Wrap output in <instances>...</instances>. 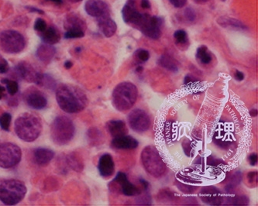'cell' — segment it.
I'll use <instances>...</instances> for the list:
<instances>
[{
    "instance_id": "obj_1",
    "label": "cell",
    "mask_w": 258,
    "mask_h": 206,
    "mask_svg": "<svg viewBox=\"0 0 258 206\" xmlns=\"http://www.w3.org/2000/svg\"><path fill=\"white\" fill-rule=\"evenodd\" d=\"M57 104L68 113H77L87 106L88 99L80 88L72 85H60L56 90Z\"/></svg>"
},
{
    "instance_id": "obj_2",
    "label": "cell",
    "mask_w": 258,
    "mask_h": 206,
    "mask_svg": "<svg viewBox=\"0 0 258 206\" xmlns=\"http://www.w3.org/2000/svg\"><path fill=\"white\" fill-rule=\"evenodd\" d=\"M15 132L17 136L25 142H33L42 132L41 119L34 113H24L15 121Z\"/></svg>"
},
{
    "instance_id": "obj_3",
    "label": "cell",
    "mask_w": 258,
    "mask_h": 206,
    "mask_svg": "<svg viewBox=\"0 0 258 206\" xmlns=\"http://www.w3.org/2000/svg\"><path fill=\"white\" fill-rule=\"evenodd\" d=\"M138 96V88L132 82H121L112 92V103L118 111L125 112L134 106Z\"/></svg>"
},
{
    "instance_id": "obj_4",
    "label": "cell",
    "mask_w": 258,
    "mask_h": 206,
    "mask_svg": "<svg viewBox=\"0 0 258 206\" xmlns=\"http://www.w3.org/2000/svg\"><path fill=\"white\" fill-rule=\"evenodd\" d=\"M27 187L17 179L0 181V201L7 205H14L22 201L27 194Z\"/></svg>"
},
{
    "instance_id": "obj_5",
    "label": "cell",
    "mask_w": 258,
    "mask_h": 206,
    "mask_svg": "<svg viewBox=\"0 0 258 206\" xmlns=\"http://www.w3.org/2000/svg\"><path fill=\"white\" fill-rule=\"evenodd\" d=\"M75 132L74 123L67 116H57L50 127L52 141L59 146H64L69 144L74 138Z\"/></svg>"
},
{
    "instance_id": "obj_6",
    "label": "cell",
    "mask_w": 258,
    "mask_h": 206,
    "mask_svg": "<svg viewBox=\"0 0 258 206\" xmlns=\"http://www.w3.org/2000/svg\"><path fill=\"white\" fill-rule=\"evenodd\" d=\"M141 161L144 169L154 178H161L166 173V164L154 147L148 146L143 150Z\"/></svg>"
},
{
    "instance_id": "obj_7",
    "label": "cell",
    "mask_w": 258,
    "mask_h": 206,
    "mask_svg": "<svg viewBox=\"0 0 258 206\" xmlns=\"http://www.w3.org/2000/svg\"><path fill=\"white\" fill-rule=\"evenodd\" d=\"M26 46L24 36L17 30H7L0 33V48L7 54H18Z\"/></svg>"
},
{
    "instance_id": "obj_8",
    "label": "cell",
    "mask_w": 258,
    "mask_h": 206,
    "mask_svg": "<svg viewBox=\"0 0 258 206\" xmlns=\"http://www.w3.org/2000/svg\"><path fill=\"white\" fill-rule=\"evenodd\" d=\"M22 158V151L17 144L4 143L0 144V167L11 168L17 166Z\"/></svg>"
},
{
    "instance_id": "obj_9",
    "label": "cell",
    "mask_w": 258,
    "mask_h": 206,
    "mask_svg": "<svg viewBox=\"0 0 258 206\" xmlns=\"http://www.w3.org/2000/svg\"><path fill=\"white\" fill-rule=\"evenodd\" d=\"M163 23L164 20L161 17H151L148 14H143L142 19L137 28L139 29L148 38L158 40L161 36Z\"/></svg>"
},
{
    "instance_id": "obj_10",
    "label": "cell",
    "mask_w": 258,
    "mask_h": 206,
    "mask_svg": "<svg viewBox=\"0 0 258 206\" xmlns=\"http://www.w3.org/2000/svg\"><path fill=\"white\" fill-rule=\"evenodd\" d=\"M128 122L133 130L140 133L146 132L151 126L149 115L141 109H135L130 112Z\"/></svg>"
},
{
    "instance_id": "obj_11",
    "label": "cell",
    "mask_w": 258,
    "mask_h": 206,
    "mask_svg": "<svg viewBox=\"0 0 258 206\" xmlns=\"http://www.w3.org/2000/svg\"><path fill=\"white\" fill-rule=\"evenodd\" d=\"M24 99L27 106L34 109H43L47 106V98L42 92L34 87L29 88L25 91Z\"/></svg>"
},
{
    "instance_id": "obj_12",
    "label": "cell",
    "mask_w": 258,
    "mask_h": 206,
    "mask_svg": "<svg viewBox=\"0 0 258 206\" xmlns=\"http://www.w3.org/2000/svg\"><path fill=\"white\" fill-rule=\"evenodd\" d=\"M85 10L88 15L96 19L109 17L110 13L109 5L105 0H87Z\"/></svg>"
},
{
    "instance_id": "obj_13",
    "label": "cell",
    "mask_w": 258,
    "mask_h": 206,
    "mask_svg": "<svg viewBox=\"0 0 258 206\" xmlns=\"http://www.w3.org/2000/svg\"><path fill=\"white\" fill-rule=\"evenodd\" d=\"M14 73L17 77H18V79H24L27 82H34L36 84H37L41 75V73L37 72L33 66L25 61L19 63L14 67Z\"/></svg>"
},
{
    "instance_id": "obj_14",
    "label": "cell",
    "mask_w": 258,
    "mask_h": 206,
    "mask_svg": "<svg viewBox=\"0 0 258 206\" xmlns=\"http://www.w3.org/2000/svg\"><path fill=\"white\" fill-rule=\"evenodd\" d=\"M122 15L123 21L126 24H132V25L138 27V24L141 22L143 14L137 10L134 1L131 0L123 7L122 10Z\"/></svg>"
},
{
    "instance_id": "obj_15",
    "label": "cell",
    "mask_w": 258,
    "mask_h": 206,
    "mask_svg": "<svg viewBox=\"0 0 258 206\" xmlns=\"http://www.w3.org/2000/svg\"><path fill=\"white\" fill-rule=\"evenodd\" d=\"M115 182L117 183L121 186L122 194L126 196H139L141 194V190L136 185L130 182L127 177L124 173L119 172L114 179Z\"/></svg>"
},
{
    "instance_id": "obj_16",
    "label": "cell",
    "mask_w": 258,
    "mask_h": 206,
    "mask_svg": "<svg viewBox=\"0 0 258 206\" xmlns=\"http://www.w3.org/2000/svg\"><path fill=\"white\" fill-rule=\"evenodd\" d=\"M200 198L204 202L213 205L223 204V196L220 190L213 186L205 187L200 191Z\"/></svg>"
},
{
    "instance_id": "obj_17",
    "label": "cell",
    "mask_w": 258,
    "mask_h": 206,
    "mask_svg": "<svg viewBox=\"0 0 258 206\" xmlns=\"http://www.w3.org/2000/svg\"><path fill=\"white\" fill-rule=\"evenodd\" d=\"M98 170L102 178H109L114 174L115 164L110 154H105L99 158Z\"/></svg>"
},
{
    "instance_id": "obj_18",
    "label": "cell",
    "mask_w": 258,
    "mask_h": 206,
    "mask_svg": "<svg viewBox=\"0 0 258 206\" xmlns=\"http://www.w3.org/2000/svg\"><path fill=\"white\" fill-rule=\"evenodd\" d=\"M111 145L115 149L134 150L138 148L139 143L133 136L123 135L113 138L111 142Z\"/></svg>"
},
{
    "instance_id": "obj_19",
    "label": "cell",
    "mask_w": 258,
    "mask_h": 206,
    "mask_svg": "<svg viewBox=\"0 0 258 206\" xmlns=\"http://www.w3.org/2000/svg\"><path fill=\"white\" fill-rule=\"evenodd\" d=\"M99 30L105 37H111L116 34L117 26L116 22L110 17H105L97 19Z\"/></svg>"
},
{
    "instance_id": "obj_20",
    "label": "cell",
    "mask_w": 258,
    "mask_h": 206,
    "mask_svg": "<svg viewBox=\"0 0 258 206\" xmlns=\"http://www.w3.org/2000/svg\"><path fill=\"white\" fill-rule=\"evenodd\" d=\"M54 157V151L47 148H37L34 151V161L39 166H47Z\"/></svg>"
},
{
    "instance_id": "obj_21",
    "label": "cell",
    "mask_w": 258,
    "mask_h": 206,
    "mask_svg": "<svg viewBox=\"0 0 258 206\" xmlns=\"http://www.w3.org/2000/svg\"><path fill=\"white\" fill-rule=\"evenodd\" d=\"M108 132L112 138L127 134L128 129L126 123L122 120H110L106 123Z\"/></svg>"
},
{
    "instance_id": "obj_22",
    "label": "cell",
    "mask_w": 258,
    "mask_h": 206,
    "mask_svg": "<svg viewBox=\"0 0 258 206\" xmlns=\"http://www.w3.org/2000/svg\"><path fill=\"white\" fill-rule=\"evenodd\" d=\"M56 50L52 45L50 44H41L37 48L36 55L39 60L45 64H48L50 60H52L54 56L55 55Z\"/></svg>"
},
{
    "instance_id": "obj_23",
    "label": "cell",
    "mask_w": 258,
    "mask_h": 206,
    "mask_svg": "<svg viewBox=\"0 0 258 206\" xmlns=\"http://www.w3.org/2000/svg\"><path fill=\"white\" fill-rule=\"evenodd\" d=\"M40 37L44 44L54 45L60 41V35L58 30L54 27L46 29L43 32L40 33Z\"/></svg>"
},
{
    "instance_id": "obj_24",
    "label": "cell",
    "mask_w": 258,
    "mask_h": 206,
    "mask_svg": "<svg viewBox=\"0 0 258 206\" xmlns=\"http://www.w3.org/2000/svg\"><path fill=\"white\" fill-rule=\"evenodd\" d=\"M174 41L178 48L184 50L188 49L189 42H188V34L184 30H178L174 34Z\"/></svg>"
},
{
    "instance_id": "obj_25",
    "label": "cell",
    "mask_w": 258,
    "mask_h": 206,
    "mask_svg": "<svg viewBox=\"0 0 258 206\" xmlns=\"http://www.w3.org/2000/svg\"><path fill=\"white\" fill-rule=\"evenodd\" d=\"M66 161H67L69 166H70L74 171H82L84 168V164H83L82 158L79 156V154H76V153L69 154L66 158Z\"/></svg>"
},
{
    "instance_id": "obj_26",
    "label": "cell",
    "mask_w": 258,
    "mask_h": 206,
    "mask_svg": "<svg viewBox=\"0 0 258 206\" xmlns=\"http://www.w3.org/2000/svg\"><path fill=\"white\" fill-rule=\"evenodd\" d=\"M196 58L201 64H208L213 60L211 54L209 51L208 48L206 46H201L197 49L196 52Z\"/></svg>"
},
{
    "instance_id": "obj_27",
    "label": "cell",
    "mask_w": 258,
    "mask_h": 206,
    "mask_svg": "<svg viewBox=\"0 0 258 206\" xmlns=\"http://www.w3.org/2000/svg\"><path fill=\"white\" fill-rule=\"evenodd\" d=\"M217 22L223 27H231L236 29H243V30L246 28L240 21L234 18H230V17H220L217 20Z\"/></svg>"
},
{
    "instance_id": "obj_28",
    "label": "cell",
    "mask_w": 258,
    "mask_h": 206,
    "mask_svg": "<svg viewBox=\"0 0 258 206\" xmlns=\"http://www.w3.org/2000/svg\"><path fill=\"white\" fill-rule=\"evenodd\" d=\"M158 64L170 72H177L178 71L176 63L174 62V60L168 55L161 56L158 60Z\"/></svg>"
},
{
    "instance_id": "obj_29",
    "label": "cell",
    "mask_w": 258,
    "mask_h": 206,
    "mask_svg": "<svg viewBox=\"0 0 258 206\" xmlns=\"http://www.w3.org/2000/svg\"><path fill=\"white\" fill-rule=\"evenodd\" d=\"M249 198L246 196L223 197V204H231V205H246L248 204Z\"/></svg>"
},
{
    "instance_id": "obj_30",
    "label": "cell",
    "mask_w": 258,
    "mask_h": 206,
    "mask_svg": "<svg viewBox=\"0 0 258 206\" xmlns=\"http://www.w3.org/2000/svg\"><path fill=\"white\" fill-rule=\"evenodd\" d=\"M85 36V27H72L66 29V39L82 38Z\"/></svg>"
},
{
    "instance_id": "obj_31",
    "label": "cell",
    "mask_w": 258,
    "mask_h": 206,
    "mask_svg": "<svg viewBox=\"0 0 258 206\" xmlns=\"http://www.w3.org/2000/svg\"><path fill=\"white\" fill-rule=\"evenodd\" d=\"M37 85L47 89H54L57 84L51 76L47 74H41Z\"/></svg>"
},
{
    "instance_id": "obj_32",
    "label": "cell",
    "mask_w": 258,
    "mask_h": 206,
    "mask_svg": "<svg viewBox=\"0 0 258 206\" xmlns=\"http://www.w3.org/2000/svg\"><path fill=\"white\" fill-rule=\"evenodd\" d=\"M2 83L7 85V92L11 96H15L19 90V85L16 81L10 80V79H3Z\"/></svg>"
},
{
    "instance_id": "obj_33",
    "label": "cell",
    "mask_w": 258,
    "mask_h": 206,
    "mask_svg": "<svg viewBox=\"0 0 258 206\" xmlns=\"http://www.w3.org/2000/svg\"><path fill=\"white\" fill-rule=\"evenodd\" d=\"M11 120H12V116L9 112H5L0 116V126L5 131L10 130Z\"/></svg>"
},
{
    "instance_id": "obj_34",
    "label": "cell",
    "mask_w": 258,
    "mask_h": 206,
    "mask_svg": "<svg viewBox=\"0 0 258 206\" xmlns=\"http://www.w3.org/2000/svg\"><path fill=\"white\" fill-rule=\"evenodd\" d=\"M134 56L136 57L137 60H139L141 62H146L149 60L150 53L145 49H138V50H136Z\"/></svg>"
},
{
    "instance_id": "obj_35",
    "label": "cell",
    "mask_w": 258,
    "mask_h": 206,
    "mask_svg": "<svg viewBox=\"0 0 258 206\" xmlns=\"http://www.w3.org/2000/svg\"><path fill=\"white\" fill-rule=\"evenodd\" d=\"M47 29V23L41 18H37L34 23V30L37 32L41 33Z\"/></svg>"
},
{
    "instance_id": "obj_36",
    "label": "cell",
    "mask_w": 258,
    "mask_h": 206,
    "mask_svg": "<svg viewBox=\"0 0 258 206\" xmlns=\"http://www.w3.org/2000/svg\"><path fill=\"white\" fill-rule=\"evenodd\" d=\"M177 185H178V188H179L181 191H182L183 192L187 193V194H191V193L194 192L195 190H196V188H194V187L189 186V185H187V184H181V183H179Z\"/></svg>"
},
{
    "instance_id": "obj_37",
    "label": "cell",
    "mask_w": 258,
    "mask_h": 206,
    "mask_svg": "<svg viewBox=\"0 0 258 206\" xmlns=\"http://www.w3.org/2000/svg\"><path fill=\"white\" fill-rule=\"evenodd\" d=\"M9 64L6 59L1 57L0 58V74H5L9 71Z\"/></svg>"
},
{
    "instance_id": "obj_38",
    "label": "cell",
    "mask_w": 258,
    "mask_h": 206,
    "mask_svg": "<svg viewBox=\"0 0 258 206\" xmlns=\"http://www.w3.org/2000/svg\"><path fill=\"white\" fill-rule=\"evenodd\" d=\"M184 17L186 18V20H188V21H194L196 20V14H195L194 10L191 8H188L186 10H185V13H184Z\"/></svg>"
},
{
    "instance_id": "obj_39",
    "label": "cell",
    "mask_w": 258,
    "mask_h": 206,
    "mask_svg": "<svg viewBox=\"0 0 258 206\" xmlns=\"http://www.w3.org/2000/svg\"><path fill=\"white\" fill-rule=\"evenodd\" d=\"M151 196H150L148 194H144L143 196H140L139 198L137 199V201H138H138H141V203H139V204H151Z\"/></svg>"
},
{
    "instance_id": "obj_40",
    "label": "cell",
    "mask_w": 258,
    "mask_h": 206,
    "mask_svg": "<svg viewBox=\"0 0 258 206\" xmlns=\"http://www.w3.org/2000/svg\"><path fill=\"white\" fill-rule=\"evenodd\" d=\"M171 5L175 8H181L186 4L187 0H169Z\"/></svg>"
},
{
    "instance_id": "obj_41",
    "label": "cell",
    "mask_w": 258,
    "mask_h": 206,
    "mask_svg": "<svg viewBox=\"0 0 258 206\" xmlns=\"http://www.w3.org/2000/svg\"><path fill=\"white\" fill-rule=\"evenodd\" d=\"M198 82V80L195 79L193 76H190V75L185 76V78H184V84L187 85V86H188V85L190 84H192V83H195V82Z\"/></svg>"
},
{
    "instance_id": "obj_42",
    "label": "cell",
    "mask_w": 258,
    "mask_h": 206,
    "mask_svg": "<svg viewBox=\"0 0 258 206\" xmlns=\"http://www.w3.org/2000/svg\"><path fill=\"white\" fill-rule=\"evenodd\" d=\"M249 162L251 166H255L257 163V155L256 154H251L248 158Z\"/></svg>"
},
{
    "instance_id": "obj_43",
    "label": "cell",
    "mask_w": 258,
    "mask_h": 206,
    "mask_svg": "<svg viewBox=\"0 0 258 206\" xmlns=\"http://www.w3.org/2000/svg\"><path fill=\"white\" fill-rule=\"evenodd\" d=\"M234 77L235 79H236V80L239 81V82H241V81H243V79H244V74H243V72L236 70V72H235Z\"/></svg>"
},
{
    "instance_id": "obj_44",
    "label": "cell",
    "mask_w": 258,
    "mask_h": 206,
    "mask_svg": "<svg viewBox=\"0 0 258 206\" xmlns=\"http://www.w3.org/2000/svg\"><path fill=\"white\" fill-rule=\"evenodd\" d=\"M26 8L30 11V13H36V14H44V11L40 9L36 8L34 7H26Z\"/></svg>"
},
{
    "instance_id": "obj_45",
    "label": "cell",
    "mask_w": 258,
    "mask_h": 206,
    "mask_svg": "<svg viewBox=\"0 0 258 206\" xmlns=\"http://www.w3.org/2000/svg\"><path fill=\"white\" fill-rule=\"evenodd\" d=\"M248 178L249 181L250 183L254 182V181H256V178H257V172H250L248 174Z\"/></svg>"
},
{
    "instance_id": "obj_46",
    "label": "cell",
    "mask_w": 258,
    "mask_h": 206,
    "mask_svg": "<svg viewBox=\"0 0 258 206\" xmlns=\"http://www.w3.org/2000/svg\"><path fill=\"white\" fill-rule=\"evenodd\" d=\"M141 7L143 9L151 8V4H150L149 0H141Z\"/></svg>"
},
{
    "instance_id": "obj_47",
    "label": "cell",
    "mask_w": 258,
    "mask_h": 206,
    "mask_svg": "<svg viewBox=\"0 0 258 206\" xmlns=\"http://www.w3.org/2000/svg\"><path fill=\"white\" fill-rule=\"evenodd\" d=\"M64 65L66 69H70L72 65H73V64H72V61H70V60H67V61L64 62Z\"/></svg>"
},
{
    "instance_id": "obj_48",
    "label": "cell",
    "mask_w": 258,
    "mask_h": 206,
    "mask_svg": "<svg viewBox=\"0 0 258 206\" xmlns=\"http://www.w3.org/2000/svg\"><path fill=\"white\" fill-rule=\"evenodd\" d=\"M6 89L4 87V86H1L0 85V99H2L4 96V92H5Z\"/></svg>"
},
{
    "instance_id": "obj_49",
    "label": "cell",
    "mask_w": 258,
    "mask_h": 206,
    "mask_svg": "<svg viewBox=\"0 0 258 206\" xmlns=\"http://www.w3.org/2000/svg\"><path fill=\"white\" fill-rule=\"evenodd\" d=\"M250 115H251V116H256V115H257V110L255 109H252V110L250 111Z\"/></svg>"
},
{
    "instance_id": "obj_50",
    "label": "cell",
    "mask_w": 258,
    "mask_h": 206,
    "mask_svg": "<svg viewBox=\"0 0 258 206\" xmlns=\"http://www.w3.org/2000/svg\"><path fill=\"white\" fill-rule=\"evenodd\" d=\"M49 1H51V2L55 3L57 4H61L63 3V0H49Z\"/></svg>"
},
{
    "instance_id": "obj_51",
    "label": "cell",
    "mask_w": 258,
    "mask_h": 206,
    "mask_svg": "<svg viewBox=\"0 0 258 206\" xmlns=\"http://www.w3.org/2000/svg\"><path fill=\"white\" fill-rule=\"evenodd\" d=\"M196 1V3H197V4H205V3L207 2L208 0H195Z\"/></svg>"
},
{
    "instance_id": "obj_52",
    "label": "cell",
    "mask_w": 258,
    "mask_h": 206,
    "mask_svg": "<svg viewBox=\"0 0 258 206\" xmlns=\"http://www.w3.org/2000/svg\"><path fill=\"white\" fill-rule=\"evenodd\" d=\"M143 70H144V68H143L142 66H139V67H137V72H139V73L142 72Z\"/></svg>"
},
{
    "instance_id": "obj_53",
    "label": "cell",
    "mask_w": 258,
    "mask_h": 206,
    "mask_svg": "<svg viewBox=\"0 0 258 206\" xmlns=\"http://www.w3.org/2000/svg\"><path fill=\"white\" fill-rule=\"evenodd\" d=\"M69 1H70L71 3H79L81 2V1H82V0H69Z\"/></svg>"
},
{
    "instance_id": "obj_54",
    "label": "cell",
    "mask_w": 258,
    "mask_h": 206,
    "mask_svg": "<svg viewBox=\"0 0 258 206\" xmlns=\"http://www.w3.org/2000/svg\"><path fill=\"white\" fill-rule=\"evenodd\" d=\"M220 1H222V2H225V1H226V0H220Z\"/></svg>"
}]
</instances>
